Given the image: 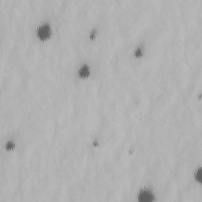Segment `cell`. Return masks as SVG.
I'll return each instance as SVG.
<instances>
[{
	"label": "cell",
	"instance_id": "obj_1",
	"mask_svg": "<svg viewBox=\"0 0 202 202\" xmlns=\"http://www.w3.org/2000/svg\"><path fill=\"white\" fill-rule=\"evenodd\" d=\"M38 35L42 39L47 37L49 36V27L47 25H43V26L40 27L39 29V31H38Z\"/></svg>",
	"mask_w": 202,
	"mask_h": 202
},
{
	"label": "cell",
	"instance_id": "obj_2",
	"mask_svg": "<svg viewBox=\"0 0 202 202\" xmlns=\"http://www.w3.org/2000/svg\"><path fill=\"white\" fill-rule=\"evenodd\" d=\"M139 199L141 201H151L153 199V197H152V194L150 193L145 191V192H142L140 193Z\"/></svg>",
	"mask_w": 202,
	"mask_h": 202
},
{
	"label": "cell",
	"instance_id": "obj_3",
	"mask_svg": "<svg viewBox=\"0 0 202 202\" xmlns=\"http://www.w3.org/2000/svg\"><path fill=\"white\" fill-rule=\"evenodd\" d=\"M88 69H87V67L86 66H84L83 68L81 70V72H80V74H81V75H83V76H85V75L88 74Z\"/></svg>",
	"mask_w": 202,
	"mask_h": 202
}]
</instances>
